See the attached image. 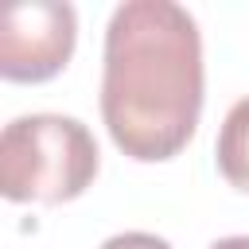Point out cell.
I'll return each mask as SVG.
<instances>
[{"mask_svg":"<svg viewBox=\"0 0 249 249\" xmlns=\"http://www.w3.org/2000/svg\"><path fill=\"white\" fill-rule=\"evenodd\" d=\"M202 35L175 0L113 8L101 54V121L136 163L179 156L202 117Z\"/></svg>","mask_w":249,"mask_h":249,"instance_id":"1","label":"cell"},{"mask_svg":"<svg viewBox=\"0 0 249 249\" xmlns=\"http://www.w3.org/2000/svg\"><path fill=\"white\" fill-rule=\"evenodd\" d=\"M97 140L78 117L27 113L4 124L0 191L8 202H74L97 175Z\"/></svg>","mask_w":249,"mask_h":249,"instance_id":"2","label":"cell"},{"mask_svg":"<svg viewBox=\"0 0 249 249\" xmlns=\"http://www.w3.org/2000/svg\"><path fill=\"white\" fill-rule=\"evenodd\" d=\"M78 43V16L70 4L31 0L4 12L0 23V78L4 82H47L54 78Z\"/></svg>","mask_w":249,"mask_h":249,"instance_id":"3","label":"cell"},{"mask_svg":"<svg viewBox=\"0 0 249 249\" xmlns=\"http://www.w3.org/2000/svg\"><path fill=\"white\" fill-rule=\"evenodd\" d=\"M214 156H218V171L222 179L249 195V97L233 101V109L226 113L222 128H218V144H214Z\"/></svg>","mask_w":249,"mask_h":249,"instance_id":"4","label":"cell"},{"mask_svg":"<svg viewBox=\"0 0 249 249\" xmlns=\"http://www.w3.org/2000/svg\"><path fill=\"white\" fill-rule=\"evenodd\" d=\"M101 249H171L163 237L144 233V230H128V233H113L109 241H101Z\"/></svg>","mask_w":249,"mask_h":249,"instance_id":"5","label":"cell"},{"mask_svg":"<svg viewBox=\"0 0 249 249\" xmlns=\"http://www.w3.org/2000/svg\"><path fill=\"white\" fill-rule=\"evenodd\" d=\"M210 249H249V233H233V237H218Z\"/></svg>","mask_w":249,"mask_h":249,"instance_id":"6","label":"cell"}]
</instances>
